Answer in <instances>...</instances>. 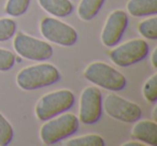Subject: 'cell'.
<instances>
[{
	"label": "cell",
	"instance_id": "9",
	"mask_svg": "<svg viewBox=\"0 0 157 146\" xmlns=\"http://www.w3.org/2000/svg\"><path fill=\"white\" fill-rule=\"evenodd\" d=\"M80 122L84 125L97 124L102 115V95L95 86L84 88L80 98Z\"/></svg>",
	"mask_w": 157,
	"mask_h": 146
},
{
	"label": "cell",
	"instance_id": "11",
	"mask_svg": "<svg viewBox=\"0 0 157 146\" xmlns=\"http://www.w3.org/2000/svg\"><path fill=\"white\" fill-rule=\"evenodd\" d=\"M131 131V137L144 145H157V125L154 120H138Z\"/></svg>",
	"mask_w": 157,
	"mask_h": 146
},
{
	"label": "cell",
	"instance_id": "3",
	"mask_svg": "<svg viewBox=\"0 0 157 146\" xmlns=\"http://www.w3.org/2000/svg\"><path fill=\"white\" fill-rule=\"evenodd\" d=\"M84 77L90 83L109 92H120L126 87L127 80L115 68L102 61H95L84 70Z\"/></svg>",
	"mask_w": 157,
	"mask_h": 146
},
{
	"label": "cell",
	"instance_id": "1",
	"mask_svg": "<svg viewBox=\"0 0 157 146\" xmlns=\"http://www.w3.org/2000/svg\"><path fill=\"white\" fill-rule=\"evenodd\" d=\"M60 80V73L55 66L39 63L22 69L16 75V84L23 90H36L48 87Z\"/></svg>",
	"mask_w": 157,
	"mask_h": 146
},
{
	"label": "cell",
	"instance_id": "7",
	"mask_svg": "<svg viewBox=\"0 0 157 146\" xmlns=\"http://www.w3.org/2000/svg\"><path fill=\"white\" fill-rule=\"evenodd\" d=\"M40 31L48 41L60 46H72L78 41L75 29L54 17H44L40 23Z\"/></svg>",
	"mask_w": 157,
	"mask_h": 146
},
{
	"label": "cell",
	"instance_id": "18",
	"mask_svg": "<svg viewBox=\"0 0 157 146\" xmlns=\"http://www.w3.org/2000/svg\"><path fill=\"white\" fill-rule=\"evenodd\" d=\"M143 97L148 103H156L157 101V73H154L151 77L146 80L143 85Z\"/></svg>",
	"mask_w": 157,
	"mask_h": 146
},
{
	"label": "cell",
	"instance_id": "2",
	"mask_svg": "<svg viewBox=\"0 0 157 146\" xmlns=\"http://www.w3.org/2000/svg\"><path fill=\"white\" fill-rule=\"evenodd\" d=\"M78 127L80 120L74 114H59L42 125L40 129V139L45 145H54L73 135Z\"/></svg>",
	"mask_w": 157,
	"mask_h": 146
},
{
	"label": "cell",
	"instance_id": "8",
	"mask_svg": "<svg viewBox=\"0 0 157 146\" xmlns=\"http://www.w3.org/2000/svg\"><path fill=\"white\" fill-rule=\"evenodd\" d=\"M103 107L110 117L126 124L138 122L142 116V110L137 103L115 94H109L105 97Z\"/></svg>",
	"mask_w": 157,
	"mask_h": 146
},
{
	"label": "cell",
	"instance_id": "6",
	"mask_svg": "<svg viewBox=\"0 0 157 146\" xmlns=\"http://www.w3.org/2000/svg\"><path fill=\"white\" fill-rule=\"evenodd\" d=\"M150 52L147 42L143 39H133L114 47L109 53L111 61L118 67H129L142 61Z\"/></svg>",
	"mask_w": 157,
	"mask_h": 146
},
{
	"label": "cell",
	"instance_id": "14",
	"mask_svg": "<svg viewBox=\"0 0 157 146\" xmlns=\"http://www.w3.org/2000/svg\"><path fill=\"white\" fill-rule=\"evenodd\" d=\"M105 0H81L78 8V15L82 21H92L97 16Z\"/></svg>",
	"mask_w": 157,
	"mask_h": 146
},
{
	"label": "cell",
	"instance_id": "5",
	"mask_svg": "<svg viewBox=\"0 0 157 146\" xmlns=\"http://www.w3.org/2000/svg\"><path fill=\"white\" fill-rule=\"evenodd\" d=\"M13 47L18 56L33 61H45L54 54L50 43L23 32L15 36Z\"/></svg>",
	"mask_w": 157,
	"mask_h": 146
},
{
	"label": "cell",
	"instance_id": "13",
	"mask_svg": "<svg viewBox=\"0 0 157 146\" xmlns=\"http://www.w3.org/2000/svg\"><path fill=\"white\" fill-rule=\"evenodd\" d=\"M126 8L135 17L154 16L157 13V0H129Z\"/></svg>",
	"mask_w": 157,
	"mask_h": 146
},
{
	"label": "cell",
	"instance_id": "10",
	"mask_svg": "<svg viewBox=\"0 0 157 146\" xmlns=\"http://www.w3.org/2000/svg\"><path fill=\"white\" fill-rule=\"evenodd\" d=\"M127 26L128 15L123 10H115L108 16L101 31V42L108 47H114L122 40Z\"/></svg>",
	"mask_w": 157,
	"mask_h": 146
},
{
	"label": "cell",
	"instance_id": "17",
	"mask_svg": "<svg viewBox=\"0 0 157 146\" xmlns=\"http://www.w3.org/2000/svg\"><path fill=\"white\" fill-rule=\"evenodd\" d=\"M30 0H8L5 11L12 17H18L27 12Z\"/></svg>",
	"mask_w": 157,
	"mask_h": 146
},
{
	"label": "cell",
	"instance_id": "16",
	"mask_svg": "<svg viewBox=\"0 0 157 146\" xmlns=\"http://www.w3.org/2000/svg\"><path fill=\"white\" fill-rule=\"evenodd\" d=\"M138 31L143 38L148 40L155 41L157 39V17L156 16H152L146 20L142 21L139 25H138Z\"/></svg>",
	"mask_w": 157,
	"mask_h": 146
},
{
	"label": "cell",
	"instance_id": "23",
	"mask_svg": "<svg viewBox=\"0 0 157 146\" xmlns=\"http://www.w3.org/2000/svg\"><path fill=\"white\" fill-rule=\"evenodd\" d=\"M122 146H144V144L139 141H129L126 143H123Z\"/></svg>",
	"mask_w": 157,
	"mask_h": 146
},
{
	"label": "cell",
	"instance_id": "15",
	"mask_svg": "<svg viewBox=\"0 0 157 146\" xmlns=\"http://www.w3.org/2000/svg\"><path fill=\"white\" fill-rule=\"evenodd\" d=\"M65 146H105V141L98 134H86L73 137L63 143Z\"/></svg>",
	"mask_w": 157,
	"mask_h": 146
},
{
	"label": "cell",
	"instance_id": "4",
	"mask_svg": "<svg viewBox=\"0 0 157 146\" xmlns=\"http://www.w3.org/2000/svg\"><path fill=\"white\" fill-rule=\"evenodd\" d=\"M75 102L74 94L69 89H59L45 94L36 104V115L41 122L67 112Z\"/></svg>",
	"mask_w": 157,
	"mask_h": 146
},
{
	"label": "cell",
	"instance_id": "19",
	"mask_svg": "<svg viewBox=\"0 0 157 146\" xmlns=\"http://www.w3.org/2000/svg\"><path fill=\"white\" fill-rule=\"evenodd\" d=\"M14 131L11 124L0 113V146H7L13 140Z\"/></svg>",
	"mask_w": 157,
	"mask_h": 146
},
{
	"label": "cell",
	"instance_id": "12",
	"mask_svg": "<svg viewBox=\"0 0 157 146\" xmlns=\"http://www.w3.org/2000/svg\"><path fill=\"white\" fill-rule=\"evenodd\" d=\"M40 7L55 17H67L73 12L70 0H38Z\"/></svg>",
	"mask_w": 157,
	"mask_h": 146
},
{
	"label": "cell",
	"instance_id": "22",
	"mask_svg": "<svg viewBox=\"0 0 157 146\" xmlns=\"http://www.w3.org/2000/svg\"><path fill=\"white\" fill-rule=\"evenodd\" d=\"M156 57H157V48H155V50L153 51L152 55H151V63H152V66H153V68H154V69H157Z\"/></svg>",
	"mask_w": 157,
	"mask_h": 146
},
{
	"label": "cell",
	"instance_id": "21",
	"mask_svg": "<svg viewBox=\"0 0 157 146\" xmlns=\"http://www.w3.org/2000/svg\"><path fill=\"white\" fill-rule=\"evenodd\" d=\"M15 55L9 50L0 48V71H9L15 65Z\"/></svg>",
	"mask_w": 157,
	"mask_h": 146
},
{
	"label": "cell",
	"instance_id": "20",
	"mask_svg": "<svg viewBox=\"0 0 157 146\" xmlns=\"http://www.w3.org/2000/svg\"><path fill=\"white\" fill-rule=\"evenodd\" d=\"M16 32V23L12 18H0V42L10 40Z\"/></svg>",
	"mask_w": 157,
	"mask_h": 146
}]
</instances>
